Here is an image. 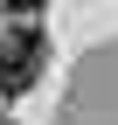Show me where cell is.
I'll use <instances>...</instances> for the list:
<instances>
[{"mask_svg":"<svg viewBox=\"0 0 118 125\" xmlns=\"http://www.w3.org/2000/svg\"><path fill=\"white\" fill-rule=\"evenodd\" d=\"M0 7H7V14H42L49 0H0Z\"/></svg>","mask_w":118,"mask_h":125,"instance_id":"2","label":"cell"},{"mask_svg":"<svg viewBox=\"0 0 118 125\" xmlns=\"http://www.w3.org/2000/svg\"><path fill=\"white\" fill-rule=\"evenodd\" d=\"M0 125H7V118H0Z\"/></svg>","mask_w":118,"mask_h":125,"instance_id":"3","label":"cell"},{"mask_svg":"<svg viewBox=\"0 0 118 125\" xmlns=\"http://www.w3.org/2000/svg\"><path fill=\"white\" fill-rule=\"evenodd\" d=\"M42 62H49L42 28H14V35H0V90H7V97L35 90V83H42Z\"/></svg>","mask_w":118,"mask_h":125,"instance_id":"1","label":"cell"}]
</instances>
